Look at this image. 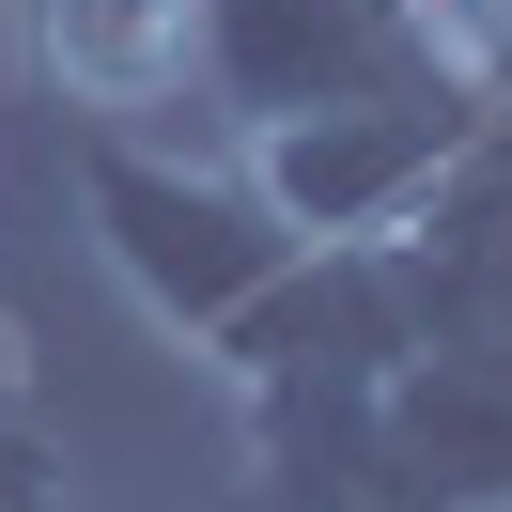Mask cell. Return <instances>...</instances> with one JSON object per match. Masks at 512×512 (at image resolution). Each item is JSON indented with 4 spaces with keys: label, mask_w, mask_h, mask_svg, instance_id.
<instances>
[{
    "label": "cell",
    "mask_w": 512,
    "mask_h": 512,
    "mask_svg": "<svg viewBox=\"0 0 512 512\" xmlns=\"http://www.w3.org/2000/svg\"><path fill=\"white\" fill-rule=\"evenodd\" d=\"M187 16L202 0H16V47L78 125H140L187 109Z\"/></svg>",
    "instance_id": "6"
},
{
    "label": "cell",
    "mask_w": 512,
    "mask_h": 512,
    "mask_svg": "<svg viewBox=\"0 0 512 512\" xmlns=\"http://www.w3.org/2000/svg\"><path fill=\"white\" fill-rule=\"evenodd\" d=\"M497 94H357V109H295V125H249V187L295 249H373L435 202V171L466 156V125Z\"/></svg>",
    "instance_id": "3"
},
{
    "label": "cell",
    "mask_w": 512,
    "mask_h": 512,
    "mask_svg": "<svg viewBox=\"0 0 512 512\" xmlns=\"http://www.w3.org/2000/svg\"><path fill=\"white\" fill-rule=\"evenodd\" d=\"M78 218H94L109 280H125L187 357L295 264V233L264 218V187L233 156H187V140H140V125H78Z\"/></svg>",
    "instance_id": "2"
},
{
    "label": "cell",
    "mask_w": 512,
    "mask_h": 512,
    "mask_svg": "<svg viewBox=\"0 0 512 512\" xmlns=\"http://www.w3.org/2000/svg\"><path fill=\"white\" fill-rule=\"evenodd\" d=\"M0 512H63V450H47L16 404H0Z\"/></svg>",
    "instance_id": "7"
},
{
    "label": "cell",
    "mask_w": 512,
    "mask_h": 512,
    "mask_svg": "<svg viewBox=\"0 0 512 512\" xmlns=\"http://www.w3.org/2000/svg\"><path fill=\"white\" fill-rule=\"evenodd\" d=\"M466 16H481V32H497V63H512V0H466Z\"/></svg>",
    "instance_id": "8"
},
{
    "label": "cell",
    "mask_w": 512,
    "mask_h": 512,
    "mask_svg": "<svg viewBox=\"0 0 512 512\" xmlns=\"http://www.w3.org/2000/svg\"><path fill=\"white\" fill-rule=\"evenodd\" d=\"M342 512H512V342H404Z\"/></svg>",
    "instance_id": "4"
},
{
    "label": "cell",
    "mask_w": 512,
    "mask_h": 512,
    "mask_svg": "<svg viewBox=\"0 0 512 512\" xmlns=\"http://www.w3.org/2000/svg\"><path fill=\"white\" fill-rule=\"evenodd\" d=\"M373 264L404 295V342H512V94L466 125L435 202L404 233H373Z\"/></svg>",
    "instance_id": "5"
},
{
    "label": "cell",
    "mask_w": 512,
    "mask_h": 512,
    "mask_svg": "<svg viewBox=\"0 0 512 512\" xmlns=\"http://www.w3.org/2000/svg\"><path fill=\"white\" fill-rule=\"evenodd\" d=\"M187 94L249 140V125L357 109V94H512V63L466 0H202Z\"/></svg>",
    "instance_id": "1"
}]
</instances>
